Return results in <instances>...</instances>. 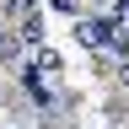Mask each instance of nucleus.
<instances>
[{
  "label": "nucleus",
  "mask_w": 129,
  "mask_h": 129,
  "mask_svg": "<svg viewBox=\"0 0 129 129\" xmlns=\"http://www.w3.org/2000/svg\"><path fill=\"white\" fill-rule=\"evenodd\" d=\"M118 38H129V0L118 6Z\"/></svg>",
  "instance_id": "20e7f679"
},
{
  "label": "nucleus",
  "mask_w": 129,
  "mask_h": 129,
  "mask_svg": "<svg viewBox=\"0 0 129 129\" xmlns=\"http://www.w3.org/2000/svg\"><path fill=\"white\" fill-rule=\"evenodd\" d=\"M38 32H43L38 16H22V43H38Z\"/></svg>",
  "instance_id": "7ed1b4c3"
},
{
  "label": "nucleus",
  "mask_w": 129,
  "mask_h": 129,
  "mask_svg": "<svg viewBox=\"0 0 129 129\" xmlns=\"http://www.w3.org/2000/svg\"><path fill=\"white\" fill-rule=\"evenodd\" d=\"M0 59H6V64H22V43L6 38V32H0Z\"/></svg>",
  "instance_id": "f03ea898"
},
{
  "label": "nucleus",
  "mask_w": 129,
  "mask_h": 129,
  "mask_svg": "<svg viewBox=\"0 0 129 129\" xmlns=\"http://www.w3.org/2000/svg\"><path fill=\"white\" fill-rule=\"evenodd\" d=\"M0 129H16V124H0Z\"/></svg>",
  "instance_id": "6e6552de"
},
{
  "label": "nucleus",
  "mask_w": 129,
  "mask_h": 129,
  "mask_svg": "<svg viewBox=\"0 0 129 129\" xmlns=\"http://www.w3.org/2000/svg\"><path fill=\"white\" fill-rule=\"evenodd\" d=\"M118 81H124V86H129V59H124V64H118Z\"/></svg>",
  "instance_id": "423d86ee"
},
{
  "label": "nucleus",
  "mask_w": 129,
  "mask_h": 129,
  "mask_svg": "<svg viewBox=\"0 0 129 129\" xmlns=\"http://www.w3.org/2000/svg\"><path fill=\"white\" fill-rule=\"evenodd\" d=\"M75 43H81V48H118L124 38H118V22L86 11V16H75Z\"/></svg>",
  "instance_id": "f257e3e1"
},
{
  "label": "nucleus",
  "mask_w": 129,
  "mask_h": 129,
  "mask_svg": "<svg viewBox=\"0 0 129 129\" xmlns=\"http://www.w3.org/2000/svg\"><path fill=\"white\" fill-rule=\"evenodd\" d=\"M54 11H81V0H48Z\"/></svg>",
  "instance_id": "39448f33"
},
{
  "label": "nucleus",
  "mask_w": 129,
  "mask_h": 129,
  "mask_svg": "<svg viewBox=\"0 0 129 129\" xmlns=\"http://www.w3.org/2000/svg\"><path fill=\"white\" fill-rule=\"evenodd\" d=\"M86 6H91V11H102V6H113V0H86Z\"/></svg>",
  "instance_id": "0eeeda50"
}]
</instances>
